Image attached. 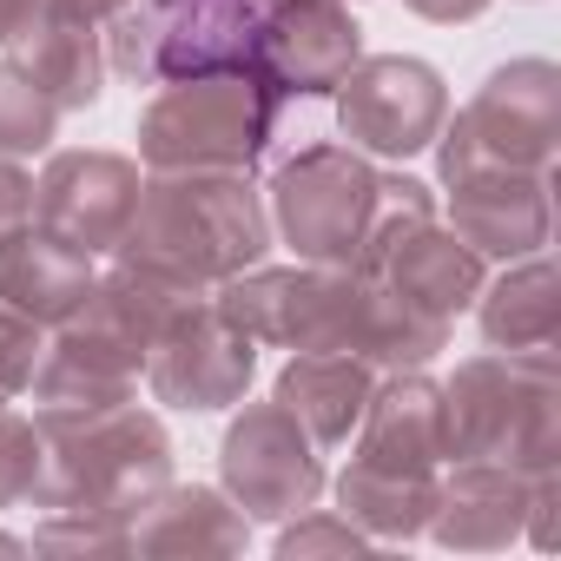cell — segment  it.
Instances as JSON below:
<instances>
[{
    "label": "cell",
    "mask_w": 561,
    "mask_h": 561,
    "mask_svg": "<svg viewBox=\"0 0 561 561\" xmlns=\"http://www.w3.org/2000/svg\"><path fill=\"white\" fill-rule=\"evenodd\" d=\"M264 0H126L106 21V73L165 87L251 60Z\"/></svg>",
    "instance_id": "6"
},
{
    "label": "cell",
    "mask_w": 561,
    "mask_h": 561,
    "mask_svg": "<svg viewBox=\"0 0 561 561\" xmlns=\"http://www.w3.org/2000/svg\"><path fill=\"white\" fill-rule=\"evenodd\" d=\"M476 318H482L489 351H554L561 344V277H554L548 251L515 257L495 285H482Z\"/></svg>",
    "instance_id": "21"
},
{
    "label": "cell",
    "mask_w": 561,
    "mask_h": 561,
    "mask_svg": "<svg viewBox=\"0 0 561 561\" xmlns=\"http://www.w3.org/2000/svg\"><path fill=\"white\" fill-rule=\"evenodd\" d=\"M139 159L126 152H54L34 179V225L67 238L73 251L100 257L126 238L139 211Z\"/></svg>",
    "instance_id": "12"
},
{
    "label": "cell",
    "mask_w": 561,
    "mask_h": 561,
    "mask_svg": "<svg viewBox=\"0 0 561 561\" xmlns=\"http://www.w3.org/2000/svg\"><path fill=\"white\" fill-rule=\"evenodd\" d=\"M357 462L403 469V476H436L449 462V430H443V383L423 370H390L377 377L364 423H357Z\"/></svg>",
    "instance_id": "15"
},
{
    "label": "cell",
    "mask_w": 561,
    "mask_h": 561,
    "mask_svg": "<svg viewBox=\"0 0 561 561\" xmlns=\"http://www.w3.org/2000/svg\"><path fill=\"white\" fill-rule=\"evenodd\" d=\"M34 430H41L34 508L133 515L146 495L172 482V436L139 403H113L87 416H34Z\"/></svg>",
    "instance_id": "3"
},
{
    "label": "cell",
    "mask_w": 561,
    "mask_h": 561,
    "mask_svg": "<svg viewBox=\"0 0 561 561\" xmlns=\"http://www.w3.org/2000/svg\"><path fill=\"white\" fill-rule=\"evenodd\" d=\"M561 146V67L554 60H508L495 67L476 100L443 119L436 172H554Z\"/></svg>",
    "instance_id": "5"
},
{
    "label": "cell",
    "mask_w": 561,
    "mask_h": 561,
    "mask_svg": "<svg viewBox=\"0 0 561 561\" xmlns=\"http://www.w3.org/2000/svg\"><path fill=\"white\" fill-rule=\"evenodd\" d=\"M443 430L449 462H508L522 476L561 469V377L554 351H489L456 364L443 383Z\"/></svg>",
    "instance_id": "2"
},
{
    "label": "cell",
    "mask_w": 561,
    "mask_h": 561,
    "mask_svg": "<svg viewBox=\"0 0 561 561\" xmlns=\"http://www.w3.org/2000/svg\"><path fill=\"white\" fill-rule=\"evenodd\" d=\"M436 218V192L423 185V179H410V172H377V198H370V218H364V244H357V264L351 271H377L383 264V251L403 238V231H416V225H430Z\"/></svg>",
    "instance_id": "23"
},
{
    "label": "cell",
    "mask_w": 561,
    "mask_h": 561,
    "mask_svg": "<svg viewBox=\"0 0 561 561\" xmlns=\"http://www.w3.org/2000/svg\"><path fill=\"white\" fill-rule=\"evenodd\" d=\"M331 100H337L344 146H357L364 159H416L436 146L449 119L443 73L410 54H364Z\"/></svg>",
    "instance_id": "9"
},
{
    "label": "cell",
    "mask_w": 561,
    "mask_h": 561,
    "mask_svg": "<svg viewBox=\"0 0 561 561\" xmlns=\"http://www.w3.org/2000/svg\"><path fill=\"white\" fill-rule=\"evenodd\" d=\"M528 489H535V476H522L508 462L456 456L449 476H436V508H430V528L423 535H436L456 554H495V548L522 541Z\"/></svg>",
    "instance_id": "14"
},
{
    "label": "cell",
    "mask_w": 561,
    "mask_h": 561,
    "mask_svg": "<svg viewBox=\"0 0 561 561\" xmlns=\"http://www.w3.org/2000/svg\"><path fill=\"white\" fill-rule=\"evenodd\" d=\"M251 377H257V344L211 298L179 305L146 351V390L165 410H192V416L231 410V403H244Z\"/></svg>",
    "instance_id": "10"
},
{
    "label": "cell",
    "mask_w": 561,
    "mask_h": 561,
    "mask_svg": "<svg viewBox=\"0 0 561 561\" xmlns=\"http://www.w3.org/2000/svg\"><path fill=\"white\" fill-rule=\"evenodd\" d=\"M54 8H60V14H73V21H93V27H106V21L126 8V0H54Z\"/></svg>",
    "instance_id": "32"
},
{
    "label": "cell",
    "mask_w": 561,
    "mask_h": 561,
    "mask_svg": "<svg viewBox=\"0 0 561 561\" xmlns=\"http://www.w3.org/2000/svg\"><path fill=\"white\" fill-rule=\"evenodd\" d=\"M47 14V0H0V47H8L27 21H41Z\"/></svg>",
    "instance_id": "31"
},
{
    "label": "cell",
    "mask_w": 561,
    "mask_h": 561,
    "mask_svg": "<svg viewBox=\"0 0 561 561\" xmlns=\"http://www.w3.org/2000/svg\"><path fill=\"white\" fill-rule=\"evenodd\" d=\"M8 60L27 67V80H34L60 113H87V106L106 93V27L60 14L54 0H47L41 21H27V27L8 41Z\"/></svg>",
    "instance_id": "18"
},
{
    "label": "cell",
    "mask_w": 561,
    "mask_h": 561,
    "mask_svg": "<svg viewBox=\"0 0 561 561\" xmlns=\"http://www.w3.org/2000/svg\"><path fill=\"white\" fill-rule=\"evenodd\" d=\"M34 218V179L21 172V159H0V238L21 231Z\"/></svg>",
    "instance_id": "29"
},
{
    "label": "cell",
    "mask_w": 561,
    "mask_h": 561,
    "mask_svg": "<svg viewBox=\"0 0 561 561\" xmlns=\"http://www.w3.org/2000/svg\"><path fill=\"white\" fill-rule=\"evenodd\" d=\"M364 60V27L351 0H271L251 34V67L277 100H331L344 73Z\"/></svg>",
    "instance_id": "11"
},
{
    "label": "cell",
    "mask_w": 561,
    "mask_h": 561,
    "mask_svg": "<svg viewBox=\"0 0 561 561\" xmlns=\"http://www.w3.org/2000/svg\"><path fill=\"white\" fill-rule=\"evenodd\" d=\"M126 541L133 554H238L251 541V515L205 482H165L159 495H146L126 515Z\"/></svg>",
    "instance_id": "17"
},
{
    "label": "cell",
    "mask_w": 561,
    "mask_h": 561,
    "mask_svg": "<svg viewBox=\"0 0 561 561\" xmlns=\"http://www.w3.org/2000/svg\"><path fill=\"white\" fill-rule=\"evenodd\" d=\"M370 198H377V165L344 139H318L271 172L264 192L271 238H285L305 264H357Z\"/></svg>",
    "instance_id": "7"
},
{
    "label": "cell",
    "mask_w": 561,
    "mask_h": 561,
    "mask_svg": "<svg viewBox=\"0 0 561 561\" xmlns=\"http://www.w3.org/2000/svg\"><path fill=\"white\" fill-rule=\"evenodd\" d=\"M449 185V231L482 257H535L548 251L554 211H548V172H462Z\"/></svg>",
    "instance_id": "13"
},
{
    "label": "cell",
    "mask_w": 561,
    "mask_h": 561,
    "mask_svg": "<svg viewBox=\"0 0 561 561\" xmlns=\"http://www.w3.org/2000/svg\"><path fill=\"white\" fill-rule=\"evenodd\" d=\"M54 133H60V106L27 80V67L0 54V159H34L54 146Z\"/></svg>",
    "instance_id": "24"
},
{
    "label": "cell",
    "mask_w": 561,
    "mask_h": 561,
    "mask_svg": "<svg viewBox=\"0 0 561 561\" xmlns=\"http://www.w3.org/2000/svg\"><path fill=\"white\" fill-rule=\"evenodd\" d=\"M271 211L251 172H152L139 185V211L113 257L165 277L172 291L205 298L225 277L264 264Z\"/></svg>",
    "instance_id": "1"
},
{
    "label": "cell",
    "mask_w": 561,
    "mask_h": 561,
    "mask_svg": "<svg viewBox=\"0 0 561 561\" xmlns=\"http://www.w3.org/2000/svg\"><path fill=\"white\" fill-rule=\"evenodd\" d=\"M264 8H271V0H264Z\"/></svg>",
    "instance_id": "34"
},
{
    "label": "cell",
    "mask_w": 561,
    "mask_h": 561,
    "mask_svg": "<svg viewBox=\"0 0 561 561\" xmlns=\"http://www.w3.org/2000/svg\"><path fill=\"white\" fill-rule=\"evenodd\" d=\"M377 285H390L403 305H416L423 318H443V324H456L469 305H476V291L489 285V264H482V251H469L449 225H416V231H403L390 251H383V264L370 271Z\"/></svg>",
    "instance_id": "16"
},
{
    "label": "cell",
    "mask_w": 561,
    "mask_h": 561,
    "mask_svg": "<svg viewBox=\"0 0 561 561\" xmlns=\"http://www.w3.org/2000/svg\"><path fill=\"white\" fill-rule=\"evenodd\" d=\"M34 482H41V430L0 397V508L34 502Z\"/></svg>",
    "instance_id": "27"
},
{
    "label": "cell",
    "mask_w": 561,
    "mask_h": 561,
    "mask_svg": "<svg viewBox=\"0 0 561 561\" xmlns=\"http://www.w3.org/2000/svg\"><path fill=\"white\" fill-rule=\"evenodd\" d=\"M436 476H403V469H377V462L351 456L337 476V508L370 541H416L430 528V508H436Z\"/></svg>",
    "instance_id": "22"
},
{
    "label": "cell",
    "mask_w": 561,
    "mask_h": 561,
    "mask_svg": "<svg viewBox=\"0 0 561 561\" xmlns=\"http://www.w3.org/2000/svg\"><path fill=\"white\" fill-rule=\"evenodd\" d=\"M87 285H93V257L73 251L67 238L41 231L34 218L0 238V298H8L14 311H27L34 324L54 331L87 298Z\"/></svg>",
    "instance_id": "20"
},
{
    "label": "cell",
    "mask_w": 561,
    "mask_h": 561,
    "mask_svg": "<svg viewBox=\"0 0 561 561\" xmlns=\"http://www.w3.org/2000/svg\"><path fill=\"white\" fill-rule=\"evenodd\" d=\"M41 554H133L126 541V515H100V508H47V522L34 528Z\"/></svg>",
    "instance_id": "25"
},
{
    "label": "cell",
    "mask_w": 561,
    "mask_h": 561,
    "mask_svg": "<svg viewBox=\"0 0 561 561\" xmlns=\"http://www.w3.org/2000/svg\"><path fill=\"white\" fill-rule=\"evenodd\" d=\"M41 351H47V324H34L27 311H14L0 298V397H27Z\"/></svg>",
    "instance_id": "28"
},
{
    "label": "cell",
    "mask_w": 561,
    "mask_h": 561,
    "mask_svg": "<svg viewBox=\"0 0 561 561\" xmlns=\"http://www.w3.org/2000/svg\"><path fill=\"white\" fill-rule=\"evenodd\" d=\"M0 554H27V541L21 535H0Z\"/></svg>",
    "instance_id": "33"
},
{
    "label": "cell",
    "mask_w": 561,
    "mask_h": 561,
    "mask_svg": "<svg viewBox=\"0 0 561 561\" xmlns=\"http://www.w3.org/2000/svg\"><path fill=\"white\" fill-rule=\"evenodd\" d=\"M370 390H377V370L351 351H291V364L271 383V397L311 430L318 449H337L357 436Z\"/></svg>",
    "instance_id": "19"
},
{
    "label": "cell",
    "mask_w": 561,
    "mask_h": 561,
    "mask_svg": "<svg viewBox=\"0 0 561 561\" xmlns=\"http://www.w3.org/2000/svg\"><path fill=\"white\" fill-rule=\"evenodd\" d=\"M403 8L423 14V21H436V27H462V21L489 14V0H403Z\"/></svg>",
    "instance_id": "30"
},
{
    "label": "cell",
    "mask_w": 561,
    "mask_h": 561,
    "mask_svg": "<svg viewBox=\"0 0 561 561\" xmlns=\"http://www.w3.org/2000/svg\"><path fill=\"white\" fill-rule=\"evenodd\" d=\"M218 482L251 522H291L324 495V456L285 403H244L218 443Z\"/></svg>",
    "instance_id": "8"
},
{
    "label": "cell",
    "mask_w": 561,
    "mask_h": 561,
    "mask_svg": "<svg viewBox=\"0 0 561 561\" xmlns=\"http://www.w3.org/2000/svg\"><path fill=\"white\" fill-rule=\"evenodd\" d=\"M285 119L271 80L244 67L165 80L139 113V159L146 172H251Z\"/></svg>",
    "instance_id": "4"
},
{
    "label": "cell",
    "mask_w": 561,
    "mask_h": 561,
    "mask_svg": "<svg viewBox=\"0 0 561 561\" xmlns=\"http://www.w3.org/2000/svg\"><path fill=\"white\" fill-rule=\"evenodd\" d=\"M370 548V535L344 515V508H298L291 522H285V535H277V554L285 561H305V554H364Z\"/></svg>",
    "instance_id": "26"
}]
</instances>
